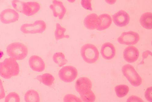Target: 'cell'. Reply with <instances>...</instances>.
I'll list each match as a JSON object with an SVG mask.
<instances>
[{
	"mask_svg": "<svg viewBox=\"0 0 152 102\" xmlns=\"http://www.w3.org/2000/svg\"><path fill=\"white\" fill-rule=\"evenodd\" d=\"M20 69L15 59L10 57L0 62V76L4 79H8L17 76Z\"/></svg>",
	"mask_w": 152,
	"mask_h": 102,
	"instance_id": "6da1fadb",
	"label": "cell"
},
{
	"mask_svg": "<svg viewBox=\"0 0 152 102\" xmlns=\"http://www.w3.org/2000/svg\"><path fill=\"white\" fill-rule=\"evenodd\" d=\"M7 55L16 60H21L26 58L28 54V49L26 45L19 43L9 44L7 48Z\"/></svg>",
	"mask_w": 152,
	"mask_h": 102,
	"instance_id": "7a4b0ae2",
	"label": "cell"
},
{
	"mask_svg": "<svg viewBox=\"0 0 152 102\" xmlns=\"http://www.w3.org/2000/svg\"><path fill=\"white\" fill-rule=\"evenodd\" d=\"M81 54L83 60L88 63H94L99 59V52L95 46L91 44L83 45L81 49Z\"/></svg>",
	"mask_w": 152,
	"mask_h": 102,
	"instance_id": "3957f363",
	"label": "cell"
},
{
	"mask_svg": "<svg viewBox=\"0 0 152 102\" xmlns=\"http://www.w3.org/2000/svg\"><path fill=\"white\" fill-rule=\"evenodd\" d=\"M122 70L124 75L132 85L138 87L141 84L142 79L132 65H125L122 67Z\"/></svg>",
	"mask_w": 152,
	"mask_h": 102,
	"instance_id": "277c9868",
	"label": "cell"
},
{
	"mask_svg": "<svg viewBox=\"0 0 152 102\" xmlns=\"http://www.w3.org/2000/svg\"><path fill=\"white\" fill-rule=\"evenodd\" d=\"M46 28V23L42 20H37L33 23H25L22 25L20 30L25 34H35L43 32Z\"/></svg>",
	"mask_w": 152,
	"mask_h": 102,
	"instance_id": "5b68a950",
	"label": "cell"
},
{
	"mask_svg": "<svg viewBox=\"0 0 152 102\" xmlns=\"http://www.w3.org/2000/svg\"><path fill=\"white\" fill-rule=\"evenodd\" d=\"M78 75L77 70L72 66L63 67L59 71L58 75L60 79L66 83H71L77 78Z\"/></svg>",
	"mask_w": 152,
	"mask_h": 102,
	"instance_id": "8992f818",
	"label": "cell"
},
{
	"mask_svg": "<svg viewBox=\"0 0 152 102\" xmlns=\"http://www.w3.org/2000/svg\"><path fill=\"white\" fill-rule=\"evenodd\" d=\"M140 40L139 34L135 32L129 31L123 33L118 38V42L120 44L126 45H133Z\"/></svg>",
	"mask_w": 152,
	"mask_h": 102,
	"instance_id": "52a82bcc",
	"label": "cell"
},
{
	"mask_svg": "<svg viewBox=\"0 0 152 102\" xmlns=\"http://www.w3.org/2000/svg\"><path fill=\"white\" fill-rule=\"evenodd\" d=\"M75 87L76 91L81 95L91 91L92 83L89 79L85 77H81L76 81Z\"/></svg>",
	"mask_w": 152,
	"mask_h": 102,
	"instance_id": "ba28073f",
	"label": "cell"
},
{
	"mask_svg": "<svg viewBox=\"0 0 152 102\" xmlns=\"http://www.w3.org/2000/svg\"><path fill=\"white\" fill-rule=\"evenodd\" d=\"M19 18V15L15 10L7 9L4 10L0 14V20L4 24L15 23Z\"/></svg>",
	"mask_w": 152,
	"mask_h": 102,
	"instance_id": "9c48e42d",
	"label": "cell"
},
{
	"mask_svg": "<svg viewBox=\"0 0 152 102\" xmlns=\"http://www.w3.org/2000/svg\"><path fill=\"white\" fill-rule=\"evenodd\" d=\"M114 23L118 27H124L129 23L130 17L129 14L125 11L120 10L113 16Z\"/></svg>",
	"mask_w": 152,
	"mask_h": 102,
	"instance_id": "30bf717a",
	"label": "cell"
},
{
	"mask_svg": "<svg viewBox=\"0 0 152 102\" xmlns=\"http://www.w3.org/2000/svg\"><path fill=\"white\" fill-rule=\"evenodd\" d=\"M50 8L53 11V16L61 20L64 17L66 13V10L64 4L58 0H53Z\"/></svg>",
	"mask_w": 152,
	"mask_h": 102,
	"instance_id": "8fae6325",
	"label": "cell"
},
{
	"mask_svg": "<svg viewBox=\"0 0 152 102\" xmlns=\"http://www.w3.org/2000/svg\"><path fill=\"white\" fill-rule=\"evenodd\" d=\"M39 3L36 2H24L22 12L25 15L31 16L35 15L40 9Z\"/></svg>",
	"mask_w": 152,
	"mask_h": 102,
	"instance_id": "7c38bea8",
	"label": "cell"
},
{
	"mask_svg": "<svg viewBox=\"0 0 152 102\" xmlns=\"http://www.w3.org/2000/svg\"><path fill=\"white\" fill-rule=\"evenodd\" d=\"M29 63L30 68L34 71L42 72L45 68V64L43 59L36 55L32 56L30 58Z\"/></svg>",
	"mask_w": 152,
	"mask_h": 102,
	"instance_id": "4fadbf2b",
	"label": "cell"
},
{
	"mask_svg": "<svg viewBox=\"0 0 152 102\" xmlns=\"http://www.w3.org/2000/svg\"><path fill=\"white\" fill-rule=\"evenodd\" d=\"M139 56V50L134 46H129L126 48L123 53L124 58L129 63L135 62L138 59Z\"/></svg>",
	"mask_w": 152,
	"mask_h": 102,
	"instance_id": "5bb4252c",
	"label": "cell"
},
{
	"mask_svg": "<svg viewBox=\"0 0 152 102\" xmlns=\"http://www.w3.org/2000/svg\"><path fill=\"white\" fill-rule=\"evenodd\" d=\"M101 53L105 59L110 60L115 57L116 54L115 48L113 45L110 43L103 44L101 47Z\"/></svg>",
	"mask_w": 152,
	"mask_h": 102,
	"instance_id": "9a60e30c",
	"label": "cell"
},
{
	"mask_svg": "<svg viewBox=\"0 0 152 102\" xmlns=\"http://www.w3.org/2000/svg\"><path fill=\"white\" fill-rule=\"evenodd\" d=\"M98 23L99 16L94 13L87 16L84 21L85 26L87 29L90 30L96 29Z\"/></svg>",
	"mask_w": 152,
	"mask_h": 102,
	"instance_id": "2e32d148",
	"label": "cell"
},
{
	"mask_svg": "<svg viewBox=\"0 0 152 102\" xmlns=\"http://www.w3.org/2000/svg\"><path fill=\"white\" fill-rule=\"evenodd\" d=\"M112 23L111 17L106 14H103L99 16V23L96 29L102 31L108 29Z\"/></svg>",
	"mask_w": 152,
	"mask_h": 102,
	"instance_id": "e0dca14e",
	"label": "cell"
},
{
	"mask_svg": "<svg viewBox=\"0 0 152 102\" xmlns=\"http://www.w3.org/2000/svg\"><path fill=\"white\" fill-rule=\"evenodd\" d=\"M151 12H145L141 16L140 22L141 26L144 28L150 30L152 28V15Z\"/></svg>",
	"mask_w": 152,
	"mask_h": 102,
	"instance_id": "ac0fdd59",
	"label": "cell"
},
{
	"mask_svg": "<svg viewBox=\"0 0 152 102\" xmlns=\"http://www.w3.org/2000/svg\"><path fill=\"white\" fill-rule=\"evenodd\" d=\"M36 79L46 86L50 87L53 84L55 78L51 74L45 73L38 76Z\"/></svg>",
	"mask_w": 152,
	"mask_h": 102,
	"instance_id": "d6986e66",
	"label": "cell"
},
{
	"mask_svg": "<svg viewBox=\"0 0 152 102\" xmlns=\"http://www.w3.org/2000/svg\"><path fill=\"white\" fill-rule=\"evenodd\" d=\"M24 99L25 101L27 102L40 101V97L39 93L33 89H30L25 94Z\"/></svg>",
	"mask_w": 152,
	"mask_h": 102,
	"instance_id": "ffe728a7",
	"label": "cell"
},
{
	"mask_svg": "<svg viewBox=\"0 0 152 102\" xmlns=\"http://www.w3.org/2000/svg\"><path fill=\"white\" fill-rule=\"evenodd\" d=\"M66 31V29L62 27L59 23L56 24V28L55 32V36L56 39L57 40L66 38L69 39V36L68 35H65V33Z\"/></svg>",
	"mask_w": 152,
	"mask_h": 102,
	"instance_id": "44dd1931",
	"label": "cell"
},
{
	"mask_svg": "<svg viewBox=\"0 0 152 102\" xmlns=\"http://www.w3.org/2000/svg\"><path fill=\"white\" fill-rule=\"evenodd\" d=\"M53 59L54 62L60 67L64 66L67 62L65 55L61 52L55 53L53 56Z\"/></svg>",
	"mask_w": 152,
	"mask_h": 102,
	"instance_id": "7402d4cb",
	"label": "cell"
},
{
	"mask_svg": "<svg viewBox=\"0 0 152 102\" xmlns=\"http://www.w3.org/2000/svg\"><path fill=\"white\" fill-rule=\"evenodd\" d=\"M117 95L119 98H123L126 96L129 92V87L126 85L121 84L117 86L115 88Z\"/></svg>",
	"mask_w": 152,
	"mask_h": 102,
	"instance_id": "603a6c76",
	"label": "cell"
},
{
	"mask_svg": "<svg viewBox=\"0 0 152 102\" xmlns=\"http://www.w3.org/2000/svg\"><path fill=\"white\" fill-rule=\"evenodd\" d=\"M20 98L19 95L15 92L9 93L5 97V102H19Z\"/></svg>",
	"mask_w": 152,
	"mask_h": 102,
	"instance_id": "cb8c5ba5",
	"label": "cell"
},
{
	"mask_svg": "<svg viewBox=\"0 0 152 102\" xmlns=\"http://www.w3.org/2000/svg\"><path fill=\"white\" fill-rule=\"evenodd\" d=\"M80 95L84 102H94L96 99L95 95L92 90L89 92Z\"/></svg>",
	"mask_w": 152,
	"mask_h": 102,
	"instance_id": "d4e9b609",
	"label": "cell"
},
{
	"mask_svg": "<svg viewBox=\"0 0 152 102\" xmlns=\"http://www.w3.org/2000/svg\"><path fill=\"white\" fill-rule=\"evenodd\" d=\"M23 3L19 0H12V4L16 11L22 12Z\"/></svg>",
	"mask_w": 152,
	"mask_h": 102,
	"instance_id": "484cf974",
	"label": "cell"
},
{
	"mask_svg": "<svg viewBox=\"0 0 152 102\" xmlns=\"http://www.w3.org/2000/svg\"><path fill=\"white\" fill-rule=\"evenodd\" d=\"M65 102H82L80 98L72 94H68L65 96L64 98Z\"/></svg>",
	"mask_w": 152,
	"mask_h": 102,
	"instance_id": "4316f807",
	"label": "cell"
},
{
	"mask_svg": "<svg viewBox=\"0 0 152 102\" xmlns=\"http://www.w3.org/2000/svg\"><path fill=\"white\" fill-rule=\"evenodd\" d=\"M81 4L85 9L91 11L92 10L91 0H81Z\"/></svg>",
	"mask_w": 152,
	"mask_h": 102,
	"instance_id": "83f0119b",
	"label": "cell"
},
{
	"mask_svg": "<svg viewBox=\"0 0 152 102\" xmlns=\"http://www.w3.org/2000/svg\"><path fill=\"white\" fill-rule=\"evenodd\" d=\"M152 87H149L147 89L145 93V98L150 102H152Z\"/></svg>",
	"mask_w": 152,
	"mask_h": 102,
	"instance_id": "f1b7e54d",
	"label": "cell"
},
{
	"mask_svg": "<svg viewBox=\"0 0 152 102\" xmlns=\"http://www.w3.org/2000/svg\"><path fill=\"white\" fill-rule=\"evenodd\" d=\"M5 96V92L1 80L0 79V99H4Z\"/></svg>",
	"mask_w": 152,
	"mask_h": 102,
	"instance_id": "f546056e",
	"label": "cell"
},
{
	"mask_svg": "<svg viewBox=\"0 0 152 102\" xmlns=\"http://www.w3.org/2000/svg\"><path fill=\"white\" fill-rule=\"evenodd\" d=\"M127 102H144L140 98L135 96H132L128 99Z\"/></svg>",
	"mask_w": 152,
	"mask_h": 102,
	"instance_id": "4dcf8cb0",
	"label": "cell"
},
{
	"mask_svg": "<svg viewBox=\"0 0 152 102\" xmlns=\"http://www.w3.org/2000/svg\"><path fill=\"white\" fill-rule=\"evenodd\" d=\"M105 1L107 3L111 5L115 4L117 1V0H105Z\"/></svg>",
	"mask_w": 152,
	"mask_h": 102,
	"instance_id": "1f68e13d",
	"label": "cell"
},
{
	"mask_svg": "<svg viewBox=\"0 0 152 102\" xmlns=\"http://www.w3.org/2000/svg\"><path fill=\"white\" fill-rule=\"evenodd\" d=\"M69 2L72 3H74L76 1V0H67Z\"/></svg>",
	"mask_w": 152,
	"mask_h": 102,
	"instance_id": "d6a6232c",
	"label": "cell"
}]
</instances>
